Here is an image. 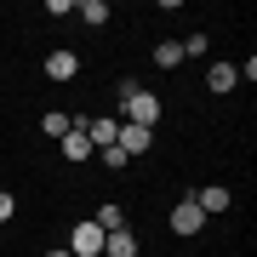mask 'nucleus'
Instances as JSON below:
<instances>
[{
    "label": "nucleus",
    "instance_id": "17",
    "mask_svg": "<svg viewBox=\"0 0 257 257\" xmlns=\"http://www.w3.org/2000/svg\"><path fill=\"white\" fill-rule=\"evenodd\" d=\"M6 217H12V194L0 189V223H6Z\"/></svg>",
    "mask_w": 257,
    "mask_h": 257
},
{
    "label": "nucleus",
    "instance_id": "10",
    "mask_svg": "<svg viewBox=\"0 0 257 257\" xmlns=\"http://www.w3.org/2000/svg\"><path fill=\"white\" fill-rule=\"evenodd\" d=\"M234 80H240L234 63H211V69H206V86H211V92H234Z\"/></svg>",
    "mask_w": 257,
    "mask_h": 257
},
{
    "label": "nucleus",
    "instance_id": "14",
    "mask_svg": "<svg viewBox=\"0 0 257 257\" xmlns=\"http://www.w3.org/2000/svg\"><path fill=\"white\" fill-rule=\"evenodd\" d=\"M183 63V46H177V40H160L155 46V69H177Z\"/></svg>",
    "mask_w": 257,
    "mask_h": 257
},
{
    "label": "nucleus",
    "instance_id": "7",
    "mask_svg": "<svg viewBox=\"0 0 257 257\" xmlns=\"http://www.w3.org/2000/svg\"><path fill=\"white\" fill-rule=\"evenodd\" d=\"M103 257H138V234H132V229L103 234Z\"/></svg>",
    "mask_w": 257,
    "mask_h": 257
},
{
    "label": "nucleus",
    "instance_id": "4",
    "mask_svg": "<svg viewBox=\"0 0 257 257\" xmlns=\"http://www.w3.org/2000/svg\"><path fill=\"white\" fill-rule=\"evenodd\" d=\"M200 229H206V211L194 206V194L177 200V206H172V234H200Z\"/></svg>",
    "mask_w": 257,
    "mask_h": 257
},
{
    "label": "nucleus",
    "instance_id": "9",
    "mask_svg": "<svg viewBox=\"0 0 257 257\" xmlns=\"http://www.w3.org/2000/svg\"><path fill=\"white\" fill-rule=\"evenodd\" d=\"M40 132H46V138H57V143H63L69 132H74V114H63V109H46V114H40Z\"/></svg>",
    "mask_w": 257,
    "mask_h": 257
},
{
    "label": "nucleus",
    "instance_id": "18",
    "mask_svg": "<svg viewBox=\"0 0 257 257\" xmlns=\"http://www.w3.org/2000/svg\"><path fill=\"white\" fill-rule=\"evenodd\" d=\"M46 257H69V246H52V251H46Z\"/></svg>",
    "mask_w": 257,
    "mask_h": 257
},
{
    "label": "nucleus",
    "instance_id": "15",
    "mask_svg": "<svg viewBox=\"0 0 257 257\" xmlns=\"http://www.w3.org/2000/svg\"><path fill=\"white\" fill-rule=\"evenodd\" d=\"M97 160H103V166H109V172H120V166H126V155H120V149H114V143H109V149H97Z\"/></svg>",
    "mask_w": 257,
    "mask_h": 257
},
{
    "label": "nucleus",
    "instance_id": "1",
    "mask_svg": "<svg viewBox=\"0 0 257 257\" xmlns=\"http://www.w3.org/2000/svg\"><path fill=\"white\" fill-rule=\"evenodd\" d=\"M155 120H160V97L138 86V92L126 97V126H143V132H155Z\"/></svg>",
    "mask_w": 257,
    "mask_h": 257
},
{
    "label": "nucleus",
    "instance_id": "13",
    "mask_svg": "<svg viewBox=\"0 0 257 257\" xmlns=\"http://www.w3.org/2000/svg\"><path fill=\"white\" fill-rule=\"evenodd\" d=\"M74 18H80V23H109V6H103V0H80V6H74Z\"/></svg>",
    "mask_w": 257,
    "mask_h": 257
},
{
    "label": "nucleus",
    "instance_id": "11",
    "mask_svg": "<svg viewBox=\"0 0 257 257\" xmlns=\"http://www.w3.org/2000/svg\"><path fill=\"white\" fill-rule=\"evenodd\" d=\"M92 223H97V229H103V234H114V229H126V211H120L114 200H103V211H97V217H92Z\"/></svg>",
    "mask_w": 257,
    "mask_h": 257
},
{
    "label": "nucleus",
    "instance_id": "5",
    "mask_svg": "<svg viewBox=\"0 0 257 257\" xmlns=\"http://www.w3.org/2000/svg\"><path fill=\"white\" fill-rule=\"evenodd\" d=\"M149 143H155V132H143V126H126V120H120V132H114V149H120V155H143V149Z\"/></svg>",
    "mask_w": 257,
    "mask_h": 257
},
{
    "label": "nucleus",
    "instance_id": "2",
    "mask_svg": "<svg viewBox=\"0 0 257 257\" xmlns=\"http://www.w3.org/2000/svg\"><path fill=\"white\" fill-rule=\"evenodd\" d=\"M69 257H103V229H97L92 217L69 229Z\"/></svg>",
    "mask_w": 257,
    "mask_h": 257
},
{
    "label": "nucleus",
    "instance_id": "3",
    "mask_svg": "<svg viewBox=\"0 0 257 257\" xmlns=\"http://www.w3.org/2000/svg\"><path fill=\"white\" fill-rule=\"evenodd\" d=\"M74 126L86 132V143H92V155H97V149H109V143H114L120 120H114V114H97V120H74Z\"/></svg>",
    "mask_w": 257,
    "mask_h": 257
},
{
    "label": "nucleus",
    "instance_id": "8",
    "mask_svg": "<svg viewBox=\"0 0 257 257\" xmlns=\"http://www.w3.org/2000/svg\"><path fill=\"white\" fill-rule=\"evenodd\" d=\"M46 74H52V80H74V74H80V57H74L69 46L52 52V57H46Z\"/></svg>",
    "mask_w": 257,
    "mask_h": 257
},
{
    "label": "nucleus",
    "instance_id": "12",
    "mask_svg": "<svg viewBox=\"0 0 257 257\" xmlns=\"http://www.w3.org/2000/svg\"><path fill=\"white\" fill-rule=\"evenodd\" d=\"M63 160H92V143H86V132H80V126L63 138Z\"/></svg>",
    "mask_w": 257,
    "mask_h": 257
},
{
    "label": "nucleus",
    "instance_id": "6",
    "mask_svg": "<svg viewBox=\"0 0 257 257\" xmlns=\"http://www.w3.org/2000/svg\"><path fill=\"white\" fill-rule=\"evenodd\" d=\"M194 206H200L206 217H217V211H229V206H234V194L223 189V183H206L200 194H194Z\"/></svg>",
    "mask_w": 257,
    "mask_h": 257
},
{
    "label": "nucleus",
    "instance_id": "16",
    "mask_svg": "<svg viewBox=\"0 0 257 257\" xmlns=\"http://www.w3.org/2000/svg\"><path fill=\"white\" fill-rule=\"evenodd\" d=\"M183 46V57H206V35H189V40H177Z\"/></svg>",
    "mask_w": 257,
    "mask_h": 257
}]
</instances>
